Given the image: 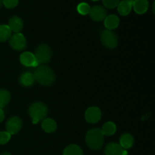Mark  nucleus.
<instances>
[{"instance_id": "nucleus-11", "label": "nucleus", "mask_w": 155, "mask_h": 155, "mask_svg": "<svg viewBox=\"0 0 155 155\" xmlns=\"http://www.w3.org/2000/svg\"><path fill=\"white\" fill-rule=\"evenodd\" d=\"M20 61L25 67H37L39 64L36 61L34 54L30 51L22 53L20 56Z\"/></svg>"}, {"instance_id": "nucleus-16", "label": "nucleus", "mask_w": 155, "mask_h": 155, "mask_svg": "<svg viewBox=\"0 0 155 155\" xmlns=\"http://www.w3.org/2000/svg\"><path fill=\"white\" fill-rule=\"evenodd\" d=\"M42 128L45 133H54L57 128L56 122L51 118H45L42 122Z\"/></svg>"}, {"instance_id": "nucleus-20", "label": "nucleus", "mask_w": 155, "mask_h": 155, "mask_svg": "<svg viewBox=\"0 0 155 155\" xmlns=\"http://www.w3.org/2000/svg\"><path fill=\"white\" fill-rule=\"evenodd\" d=\"M101 132H102L104 136H110L114 134L117 131V127L113 122H107L103 125L101 128Z\"/></svg>"}, {"instance_id": "nucleus-28", "label": "nucleus", "mask_w": 155, "mask_h": 155, "mask_svg": "<svg viewBox=\"0 0 155 155\" xmlns=\"http://www.w3.org/2000/svg\"><path fill=\"white\" fill-rule=\"evenodd\" d=\"M0 155H12L10 153H8V152H4V153H2Z\"/></svg>"}, {"instance_id": "nucleus-27", "label": "nucleus", "mask_w": 155, "mask_h": 155, "mask_svg": "<svg viewBox=\"0 0 155 155\" xmlns=\"http://www.w3.org/2000/svg\"><path fill=\"white\" fill-rule=\"evenodd\" d=\"M4 118H5L4 111H3L2 109L0 108V123L2 122L3 120H4Z\"/></svg>"}, {"instance_id": "nucleus-2", "label": "nucleus", "mask_w": 155, "mask_h": 155, "mask_svg": "<svg viewBox=\"0 0 155 155\" xmlns=\"http://www.w3.org/2000/svg\"><path fill=\"white\" fill-rule=\"evenodd\" d=\"M86 142L90 149L99 150L104 144V135L101 129L95 128L88 131Z\"/></svg>"}, {"instance_id": "nucleus-22", "label": "nucleus", "mask_w": 155, "mask_h": 155, "mask_svg": "<svg viewBox=\"0 0 155 155\" xmlns=\"http://www.w3.org/2000/svg\"><path fill=\"white\" fill-rule=\"evenodd\" d=\"M11 99L10 92L5 89H0V108L5 107Z\"/></svg>"}, {"instance_id": "nucleus-10", "label": "nucleus", "mask_w": 155, "mask_h": 155, "mask_svg": "<svg viewBox=\"0 0 155 155\" xmlns=\"http://www.w3.org/2000/svg\"><path fill=\"white\" fill-rule=\"evenodd\" d=\"M127 152L119 144L111 142L107 144L104 149V155H127Z\"/></svg>"}, {"instance_id": "nucleus-17", "label": "nucleus", "mask_w": 155, "mask_h": 155, "mask_svg": "<svg viewBox=\"0 0 155 155\" xmlns=\"http://www.w3.org/2000/svg\"><path fill=\"white\" fill-rule=\"evenodd\" d=\"M133 143H134L133 136L132 135L129 134V133H126V134H124L120 137L119 145L125 150L131 148L133 145Z\"/></svg>"}, {"instance_id": "nucleus-6", "label": "nucleus", "mask_w": 155, "mask_h": 155, "mask_svg": "<svg viewBox=\"0 0 155 155\" xmlns=\"http://www.w3.org/2000/svg\"><path fill=\"white\" fill-rule=\"evenodd\" d=\"M22 120L18 117H12L8 120L5 124V129L6 132L12 135L17 134L21 131V128H22Z\"/></svg>"}, {"instance_id": "nucleus-23", "label": "nucleus", "mask_w": 155, "mask_h": 155, "mask_svg": "<svg viewBox=\"0 0 155 155\" xmlns=\"http://www.w3.org/2000/svg\"><path fill=\"white\" fill-rule=\"evenodd\" d=\"M90 9V6L89 5V4H87L86 2L80 3L78 5V6H77V11L82 15H86L88 14H89Z\"/></svg>"}, {"instance_id": "nucleus-13", "label": "nucleus", "mask_w": 155, "mask_h": 155, "mask_svg": "<svg viewBox=\"0 0 155 155\" xmlns=\"http://www.w3.org/2000/svg\"><path fill=\"white\" fill-rule=\"evenodd\" d=\"M133 8L136 13L139 15L145 14L148 9V0H133Z\"/></svg>"}, {"instance_id": "nucleus-29", "label": "nucleus", "mask_w": 155, "mask_h": 155, "mask_svg": "<svg viewBox=\"0 0 155 155\" xmlns=\"http://www.w3.org/2000/svg\"><path fill=\"white\" fill-rule=\"evenodd\" d=\"M2 4V0H0V8H1Z\"/></svg>"}, {"instance_id": "nucleus-21", "label": "nucleus", "mask_w": 155, "mask_h": 155, "mask_svg": "<svg viewBox=\"0 0 155 155\" xmlns=\"http://www.w3.org/2000/svg\"><path fill=\"white\" fill-rule=\"evenodd\" d=\"M12 36V30L5 24L0 25V42H3L10 39Z\"/></svg>"}, {"instance_id": "nucleus-30", "label": "nucleus", "mask_w": 155, "mask_h": 155, "mask_svg": "<svg viewBox=\"0 0 155 155\" xmlns=\"http://www.w3.org/2000/svg\"><path fill=\"white\" fill-rule=\"evenodd\" d=\"M92 1H98V0H92Z\"/></svg>"}, {"instance_id": "nucleus-7", "label": "nucleus", "mask_w": 155, "mask_h": 155, "mask_svg": "<svg viewBox=\"0 0 155 155\" xmlns=\"http://www.w3.org/2000/svg\"><path fill=\"white\" fill-rule=\"evenodd\" d=\"M10 45L16 51H23L27 47V40L22 33H15L10 37Z\"/></svg>"}, {"instance_id": "nucleus-14", "label": "nucleus", "mask_w": 155, "mask_h": 155, "mask_svg": "<svg viewBox=\"0 0 155 155\" xmlns=\"http://www.w3.org/2000/svg\"><path fill=\"white\" fill-rule=\"evenodd\" d=\"M9 28L11 29V30L15 33H18L21 31L23 29L24 27V23L23 21L18 16L12 17L10 20H9L8 25Z\"/></svg>"}, {"instance_id": "nucleus-1", "label": "nucleus", "mask_w": 155, "mask_h": 155, "mask_svg": "<svg viewBox=\"0 0 155 155\" xmlns=\"http://www.w3.org/2000/svg\"><path fill=\"white\" fill-rule=\"evenodd\" d=\"M33 76L35 80H36L39 84L45 86L51 85L55 80V76L52 70L45 65L37 67L35 70Z\"/></svg>"}, {"instance_id": "nucleus-15", "label": "nucleus", "mask_w": 155, "mask_h": 155, "mask_svg": "<svg viewBox=\"0 0 155 155\" xmlns=\"http://www.w3.org/2000/svg\"><path fill=\"white\" fill-rule=\"evenodd\" d=\"M120 19L117 15H110L104 18V26L107 30H114L119 26Z\"/></svg>"}, {"instance_id": "nucleus-3", "label": "nucleus", "mask_w": 155, "mask_h": 155, "mask_svg": "<svg viewBox=\"0 0 155 155\" xmlns=\"http://www.w3.org/2000/svg\"><path fill=\"white\" fill-rule=\"evenodd\" d=\"M48 107L42 102H34L29 107V114L32 118L33 124H36L41 120H43L48 115Z\"/></svg>"}, {"instance_id": "nucleus-4", "label": "nucleus", "mask_w": 155, "mask_h": 155, "mask_svg": "<svg viewBox=\"0 0 155 155\" xmlns=\"http://www.w3.org/2000/svg\"><path fill=\"white\" fill-rule=\"evenodd\" d=\"M34 55L36 61L39 64H45L49 61L52 56V52L48 45L42 44L37 47Z\"/></svg>"}, {"instance_id": "nucleus-8", "label": "nucleus", "mask_w": 155, "mask_h": 155, "mask_svg": "<svg viewBox=\"0 0 155 155\" xmlns=\"http://www.w3.org/2000/svg\"><path fill=\"white\" fill-rule=\"evenodd\" d=\"M101 117V111L98 107H90L86 110L85 118L89 124H96Z\"/></svg>"}, {"instance_id": "nucleus-18", "label": "nucleus", "mask_w": 155, "mask_h": 155, "mask_svg": "<svg viewBox=\"0 0 155 155\" xmlns=\"http://www.w3.org/2000/svg\"><path fill=\"white\" fill-rule=\"evenodd\" d=\"M35 81L33 74L30 72H25L21 75L19 78V82L22 86L28 87L32 86Z\"/></svg>"}, {"instance_id": "nucleus-25", "label": "nucleus", "mask_w": 155, "mask_h": 155, "mask_svg": "<svg viewBox=\"0 0 155 155\" xmlns=\"http://www.w3.org/2000/svg\"><path fill=\"white\" fill-rule=\"evenodd\" d=\"M11 139V135L8 132H0V145L8 143Z\"/></svg>"}, {"instance_id": "nucleus-9", "label": "nucleus", "mask_w": 155, "mask_h": 155, "mask_svg": "<svg viewBox=\"0 0 155 155\" xmlns=\"http://www.w3.org/2000/svg\"><path fill=\"white\" fill-rule=\"evenodd\" d=\"M90 18L95 21H101L104 20L107 16V12L105 8L101 5H95L90 9L89 12Z\"/></svg>"}, {"instance_id": "nucleus-12", "label": "nucleus", "mask_w": 155, "mask_h": 155, "mask_svg": "<svg viewBox=\"0 0 155 155\" xmlns=\"http://www.w3.org/2000/svg\"><path fill=\"white\" fill-rule=\"evenodd\" d=\"M133 0H124L117 5V11L122 16H127L131 12L133 8Z\"/></svg>"}, {"instance_id": "nucleus-24", "label": "nucleus", "mask_w": 155, "mask_h": 155, "mask_svg": "<svg viewBox=\"0 0 155 155\" xmlns=\"http://www.w3.org/2000/svg\"><path fill=\"white\" fill-rule=\"evenodd\" d=\"M102 2L106 8L112 9L117 7L120 0H102Z\"/></svg>"}, {"instance_id": "nucleus-26", "label": "nucleus", "mask_w": 155, "mask_h": 155, "mask_svg": "<svg viewBox=\"0 0 155 155\" xmlns=\"http://www.w3.org/2000/svg\"><path fill=\"white\" fill-rule=\"evenodd\" d=\"M19 0H2V3L7 8H13L16 7Z\"/></svg>"}, {"instance_id": "nucleus-19", "label": "nucleus", "mask_w": 155, "mask_h": 155, "mask_svg": "<svg viewBox=\"0 0 155 155\" xmlns=\"http://www.w3.org/2000/svg\"><path fill=\"white\" fill-rule=\"evenodd\" d=\"M63 155H83L82 148L77 145H70L64 150Z\"/></svg>"}, {"instance_id": "nucleus-5", "label": "nucleus", "mask_w": 155, "mask_h": 155, "mask_svg": "<svg viewBox=\"0 0 155 155\" xmlns=\"http://www.w3.org/2000/svg\"><path fill=\"white\" fill-rule=\"evenodd\" d=\"M101 40L103 45L107 48H116L118 43V39L114 32L109 30H105L101 33Z\"/></svg>"}]
</instances>
